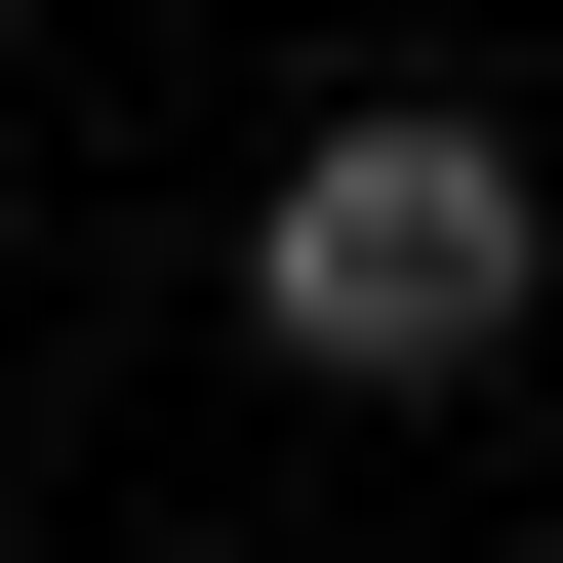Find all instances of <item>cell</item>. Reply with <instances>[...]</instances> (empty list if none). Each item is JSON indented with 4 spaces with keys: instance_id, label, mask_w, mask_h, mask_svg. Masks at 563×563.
I'll return each instance as SVG.
<instances>
[{
    "instance_id": "6da1fadb",
    "label": "cell",
    "mask_w": 563,
    "mask_h": 563,
    "mask_svg": "<svg viewBox=\"0 0 563 563\" xmlns=\"http://www.w3.org/2000/svg\"><path fill=\"white\" fill-rule=\"evenodd\" d=\"M523 282H563V162H523L483 81H363V121L242 162V363H322V402H443Z\"/></svg>"
}]
</instances>
